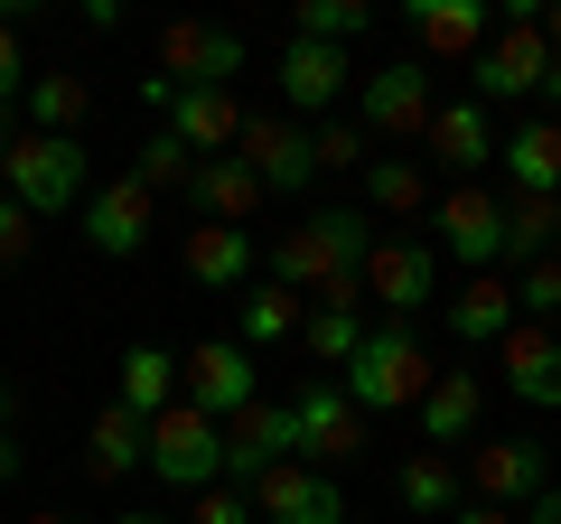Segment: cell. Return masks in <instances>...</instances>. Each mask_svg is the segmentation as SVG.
I'll return each mask as SVG.
<instances>
[{
	"label": "cell",
	"mask_w": 561,
	"mask_h": 524,
	"mask_svg": "<svg viewBox=\"0 0 561 524\" xmlns=\"http://www.w3.org/2000/svg\"><path fill=\"white\" fill-rule=\"evenodd\" d=\"M365 206H375V216H421V206H431V179L383 150V160H365Z\"/></svg>",
	"instance_id": "cell-31"
},
{
	"label": "cell",
	"mask_w": 561,
	"mask_h": 524,
	"mask_svg": "<svg viewBox=\"0 0 561 524\" xmlns=\"http://www.w3.org/2000/svg\"><path fill=\"white\" fill-rule=\"evenodd\" d=\"M542 487H552V449H542L534 431H515V441H478V449H468V497H478V505H505V515H524Z\"/></svg>",
	"instance_id": "cell-6"
},
{
	"label": "cell",
	"mask_w": 561,
	"mask_h": 524,
	"mask_svg": "<svg viewBox=\"0 0 561 524\" xmlns=\"http://www.w3.org/2000/svg\"><path fill=\"white\" fill-rule=\"evenodd\" d=\"M28 122H38V132H57V141H76V122H84V76H28Z\"/></svg>",
	"instance_id": "cell-32"
},
{
	"label": "cell",
	"mask_w": 561,
	"mask_h": 524,
	"mask_svg": "<svg viewBox=\"0 0 561 524\" xmlns=\"http://www.w3.org/2000/svg\"><path fill=\"white\" fill-rule=\"evenodd\" d=\"M140 103H150V113H160V132H179L197 160H225V150L243 141V103H234V94H179V84L140 76Z\"/></svg>",
	"instance_id": "cell-12"
},
{
	"label": "cell",
	"mask_w": 561,
	"mask_h": 524,
	"mask_svg": "<svg viewBox=\"0 0 561 524\" xmlns=\"http://www.w3.org/2000/svg\"><path fill=\"white\" fill-rule=\"evenodd\" d=\"M300 319H309V300H290V291H272V282H262V291H243L234 338H243V346H272V338H290Z\"/></svg>",
	"instance_id": "cell-33"
},
{
	"label": "cell",
	"mask_w": 561,
	"mask_h": 524,
	"mask_svg": "<svg viewBox=\"0 0 561 524\" xmlns=\"http://www.w3.org/2000/svg\"><path fill=\"white\" fill-rule=\"evenodd\" d=\"M187 524H262V515H253V497H243V487H206Z\"/></svg>",
	"instance_id": "cell-40"
},
{
	"label": "cell",
	"mask_w": 561,
	"mask_h": 524,
	"mask_svg": "<svg viewBox=\"0 0 561 524\" xmlns=\"http://www.w3.org/2000/svg\"><path fill=\"white\" fill-rule=\"evenodd\" d=\"M449 524H515V515H505V505H478V497H468V505H459Z\"/></svg>",
	"instance_id": "cell-44"
},
{
	"label": "cell",
	"mask_w": 561,
	"mask_h": 524,
	"mask_svg": "<svg viewBox=\"0 0 561 524\" xmlns=\"http://www.w3.org/2000/svg\"><path fill=\"white\" fill-rule=\"evenodd\" d=\"M561 253V197H505V262H552Z\"/></svg>",
	"instance_id": "cell-30"
},
{
	"label": "cell",
	"mask_w": 561,
	"mask_h": 524,
	"mask_svg": "<svg viewBox=\"0 0 561 524\" xmlns=\"http://www.w3.org/2000/svg\"><path fill=\"white\" fill-rule=\"evenodd\" d=\"M179 403H197L206 422H234V412H253V346L243 338H197L179 356Z\"/></svg>",
	"instance_id": "cell-5"
},
{
	"label": "cell",
	"mask_w": 561,
	"mask_h": 524,
	"mask_svg": "<svg viewBox=\"0 0 561 524\" xmlns=\"http://www.w3.org/2000/svg\"><path fill=\"white\" fill-rule=\"evenodd\" d=\"M431 375H440V365H431V346H421L402 319H383V328H365V346L346 356L337 394H346L356 412H412L421 394H431Z\"/></svg>",
	"instance_id": "cell-1"
},
{
	"label": "cell",
	"mask_w": 561,
	"mask_h": 524,
	"mask_svg": "<svg viewBox=\"0 0 561 524\" xmlns=\"http://www.w3.org/2000/svg\"><path fill=\"white\" fill-rule=\"evenodd\" d=\"M262 282H272V291H290V300L328 282V262H319V243H309V225H290V235H280L272 253H262Z\"/></svg>",
	"instance_id": "cell-34"
},
{
	"label": "cell",
	"mask_w": 561,
	"mask_h": 524,
	"mask_svg": "<svg viewBox=\"0 0 561 524\" xmlns=\"http://www.w3.org/2000/svg\"><path fill=\"white\" fill-rule=\"evenodd\" d=\"M150 76L179 84V94H225V76H243V38L234 29H206V20H169Z\"/></svg>",
	"instance_id": "cell-8"
},
{
	"label": "cell",
	"mask_w": 561,
	"mask_h": 524,
	"mask_svg": "<svg viewBox=\"0 0 561 524\" xmlns=\"http://www.w3.org/2000/svg\"><path fill=\"white\" fill-rule=\"evenodd\" d=\"M393 497L412 505L421 524H449V515H459V505H468V478H459V468L440 459V449H421V459H402V478H393Z\"/></svg>",
	"instance_id": "cell-27"
},
{
	"label": "cell",
	"mask_w": 561,
	"mask_h": 524,
	"mask_svg": "<svg viewBox=\"0 0 561 524\" xmlns=\"http://www.w3.org/2000/svg\"><path fill=\"white\" fill-rule=\"evenodd\" d=\"M113 524H187V515H160V505H131V515H113Z\"/></svg>",
	"instance_id": "cell-45"
},
{
	"label": "cell",
	"mask_w": 561,
	"mask_h": 524,
	"mask_svg": "<svg viewBox=\"0 0 561 524\" xmlns=\"http://www.w3.org/2000/svg\"><path fill=\"white\" fill-rule=\"evenodd\" d=\"M515 319H534V328L561 319V262H524L515 272Z\"/></svg>",
	"instance_id": "cell-38"
},
{
	"label": "cell",
	"mask_w": 561,
	"mask_h": 524,
	"mask_svg": "<svg viewBox=\"0 0 561 524\" xmlns=\"http://www.w3.org/2000/svg\"><path fill=\"white\" fill-rule=\"evenodd\" d=\"M290 412H300V459L328 468V478H337V459L365 449V412L337 394V375H309L300 394H290Z\"/></svg>",
	"instance_id": "cell-13"
},
{
	"label": "cell",
	"mask_w": 561,
	"mask_h": 524,
	"mask_svg": "<svg viewBox=\"0 0 561 524\" xmlns=\"http://www.w3.org/2000/svg\"><path fill=\"white\" fill-rule=\"evenodd\" d=\"M0 179H10V113H0Z\"/></svg>",
	"instance_id": "cell-50"
},
{
	"label": "cell",
	"mask_w": 561,
	"mask_h": 524,
	"mask_svg": "<svg viewBox=\"0 0 561 524\" xmlns=\"http://www.w3.org/2000/svg\"><path fill=\"white\" fill-rule=\"evenodd\" d=\"M496 160H505V197H561V122L496 132Z\"/></svg>",
	"instance_id": "cell-20"
},
{
	"label": "cell",
	"mask_w": 561,
	"mask_h": 524,
	"mask_svg": "<svg viewBox=\"0 0 561 524\" xmlns=\"http://www.w3.org/2000/svg\"><path fill=\"white\" fill-rule=\"evenodd\" d=\"M365 29H375L365 0H300V38H319V47H356Z\"/></svg>",
	"instance_id": "cell-36"
},
{
	"label": "cell",
	"mask_w": 561,
	"mask_h": 524,
	"mask_svg": "<svg viewBox=\"0 0 561 524\" xmlns=\"http://www.w3.org/2000/svg\"><path fill=\"white\" fill-rule=\"evenodd\" d=\"M10 412H20V394H10V384H0V431H10Z\"/></svg>",
	"instance_id": "cell-49"
},
{
	"label": "cell",
	"mask_w": 561,
	"mask_h": 524,
	"mask_svg": "<svg viewBox=\"0 0 561 524\" xmlns=\"http://www.w3.org/2000/svg\"><path fill=\"white\" fill-rule=\"evenodd\" d=\"M542 38H552V57H561V0H552V10H542Z\"/></svg>",
	"instance_id": "cell-48"
},
{
	"label": "cell",
	"mask_w": 561,
	"mask_h": 524,
	"mask_svg": "<svg viewBox=\"0 0 561 524\" xmlns=\"http://www.w3.org/2000/svg\"><path fill=\"white\" fill-rule=\"evenodd\" d=\"M272 197V187L253 179V169L225 150V160H197V179H187V206H197V225H253V206Z\"/></svg>",
	"instance_id": "cell-24"
},
{
	"label": "cell",
	"mask_w": 561,
	"mask_h": 524,
	"mask_svg": "<svg viewBox=\"0 0 561 524\" xmlns=\"http://www.w3.org/2000/svg\"><path fill=\"white\" fill-rule=\"evenodd\" d=\"M542 76H552V38H542L534 20H505L496 38L468 57V94L496 113V103H524V94H542Z\"/></svg>",
	"instance_id": "cell-4"
},
{
	"label": "cell",
	"mask_w": 561,
	"mask_h": 524,
	"mask_svg": "<svg viewBox=\"0 0 561 524\" xmlns=\"http://www.w3.org/2000/svg\"><path fill=\"white\" fill-rule=\"evenodd\" d=\"M28 524H84V515H28Z\"/></svg>",
	"instance_id": "cell-51"
},
{
	"label": "cell",
	"mask_w": 561,
	"mask_h": 524,
	"mask_svg": "<svg viewBox=\"0 0 561 524\" xmlns=\"http://www.w3.org/2000/svg\"><path fill=\"white\" fill-rule=\"evenodd\" d=\"M150 478L187 487V497L225 487V422H206L197 403H169L160 422H150Z\"/></svg>",
	"instance_id": "cell-3"
},
{
	"label": "cell",
	"mask_w": 561,
	"mask_h": 524,
	"mask_svg": "<svg viewBox=\"0 0 561 524\" xmlns=\"http://www.w3.org/2000/svg\"><path fill=\"white\" fill-rule=\"evenodd\" d=\"M179 262H187V282H197V291H234L243 272L262 262V243H253V225H187Z\"/></svg>",
	"instance_id": "cell-22"
},
{
	"label": "cell",
	"mask_w": 561,
	"mask_h": 524,
	"mask_svg": "<svg viewBox=\"0 0 561 524\" xmlns=\"http://www.w3.org/2000/svg\"><path fill=\"white\" fill-rule=\"evenodd\" d=\"M84 468H94V478H131V468H150V422L122 412V403H103L94 431H84Z\"/></svg>",
	"instance_id": "cell-26"
},
{
	"label": "cell",
	"mask_w": 561,
	"mask_h": 524,
	"mask_svg": "<svg viewBox=\"0 0 561 524\" xmlns=\"http://www.w3.org/2000/svg\"><path fill=\"white\" fill-rule=\"evenodd\" d=\"M0 478H20V441L10 431H0Z\"/></svg>",
	"instance_id": "cell-47"
},
{
	"label": "cell",
	"mask_w": 561,
	"mask_h": 524,
	"mask_svg": "<svg viewBox=\"0 0 561 524\" xmlns=\"http://www.w3.org/2000/svg\"><path fill=\"white\" fill-rule=\"evenodd\" d=\"M505 328H515V282L468 272V291L449 300V338H459V346H505Z\"/></svg>",
	"instance_id": "cell-25"
},
{
	"label": "cell",
	"mask_w": 561,
	"mask_h": 524,
	"mask_svg": "<svg viewBox=\"0 0 561 524\" xmlns=\"http://www.w3.org/2000/svg\"><path fill=\"white\" fill-rule=\"evenodd\" d=\"M421 449H459V441H478V412H486V384L468 375V365H440L431 375V394H421Z\"/></svg>",
	"instance_id": "cell-18"
},
{
	"label": "cell",
	"mask_w": 561,
	"mask_h": 524,
	"mask_svg": "<svg viewBox=\"0 0 561 524\" xmlns=\"http://www.w3.org/2000/svg\"><path fill=\"white\" fill-rule=\"evenodd\" d=\"M552 262H561V253H552Z\"/></svg>",
	"instance_id": "cell-52"
},
{
	"label": "cell",
	"mask_w": 561,
	"mask_h": 524,
	"mask_svg": "<svg viewBox=\"0 0 561 524\" xmlns=\"http://www.w3.org/2000/svg\"><path fill=\"white\" fill-rule=\"evenodd\" d=\"M524 524H561V487H542V497L524 505Z\"/></svg>",
	"instance_id": "cell-43"
},
{
	"label": "cell",
	"mask_w": 561,
	"mask_h": 524,
	"mask_svg": "<svg viewBox=\"0 0 561 524\" xmlns=\"http://www.w3.org/2000/svg\"><path fill=\"white\" fill-rule=\"evenodd\" d=\"M421 141H431V160L440 169H486L496 160V113H486L478 94H459V103H440V113H431V132H421Z\"/></svg>",
	"instance_id": "cell-21"
},
{
	"label": "cell",
	"mask_w": 561,
	"mask_h": 524,
	"mask_svg": "<svg viewBox=\"0 0 561 524\" xmlns=\"http://www.w3.org/2000/svg\"><path fill=\"white\" fill-rule=\"evenodd\" d=\"M150 216H160V197H150L140 179H113V187L84 197V243H94L103 262H131L140 243H150Z\"/></svg>",
	"instance_id": "cell-16"
},
{
	"label": "cell",
	"mask_w": 561,
	"mask_h": 524,
	"mask_svg": "<svg viewBox=\"0 0 561 524\" xmlns=\"http://www.w3.org/2000/svg\"><path fill=\"white\" fill-rule=\"evenodd\" d=\"M140 187H150V197H160V187H179L187 197V179H197V150L179 141V132H150V141H140V169H131Z\"/></svg>",
	"instance_id": "cell-35"
},
{
	"label": "cell",
	"mask_w": 561,
	"mask_h": 524,
	"mask_svg": "<svg viewBox=\"0 0 561 524\" xmlns=\"http://www.w3.org/2000/svg\"><path fill=\"white\" fill-rule=\"evenodd\" d=\"M20 94H28V57H20V29L0 20V113H10Z\"/></svg>",
	"instance_id": "cell-41"
},
{
	"label": "cell",
	"mask_w": 561,
	"mask_h": 524,
	"mask_svg": "<svg viewBox=\"0 0 561 524\" xmlns=\"http://www.w3.org/2000/svg\"><path fill=\"white\" fill-rule=\"evenodd\" d=\"M346 76H356L346 47H319V38H290V47H280V103H300V113H328V103L346 94Z\"/></svg>",
	"instance_id": "cell-23"
},
{
	"label": "cell",
	"mask_w": 561,
	"mask_h": 524,
	"mask_svg": "<svg viewBox=\"0 0 561 524\" xmlns=\"http://www.w3.org/2000/svg\"><path fill=\"white\" fill-rule=\"evenodd\" d=\"M28 235H38V225H28L10 197H0V272H10V262H28Z\"/></svg>",
	"instance_id": "cell-42"
},
{
	"label": "cell",
	"mask_w": 561,
	"mask_h": 524,
	"mask_svg": "<svg viewBox=\"0 0 561 524\" xmlns=\"http://www.w3.org/2000/svg\"><path fill=\"white\" fill-rule=\"evenodd\" d=\"M431 113H440V103H431V66H421V57L375 66L365 94H356V122H365V132H383V141H421Z\"/></svg>",
	"instance_id": "cell-11"
},
{
	"label": "cell",
	"mask_w": 561,
	"mask_h": 524,
	"mask_svg": "<svg viewBox=\"0 0 561 524\" xmlns=\"http://www.w3.org/2000/svg\"><path fill=\"white\" fill-rule=\"evenodd\" d=\"M0 197L20 206L28 225H47V216H84V197H94V160H84V141L28 132V141H10V179H0Z\"/></svg>",
	"instance_id": "cell-2"
},
{
	"label": "cell",
	"mask_w": 561,
	"mask_h": 524,
	"mask_svg": "<svg viewBox=\"0 0 561 524\" xmlns=\"http://www.w3.org/2000/svg\"><path fill=\"white\" fill-rule=\"evenodd\" d=\"M402 29H412L431 57H459V66H468L486 38H496V10H486V0H412Z\"/></svg>",
	"instance_id": "cell-19"
},
{
	"label": "cell",
	"mask_w": 561,
	"mask_h": 524,
	"mask_svg": "<svg viewBox=\"0 0 561 524\" xmlns=\"http://www.w3.org/2000/svg\"><path fill=\"white\" fill-rule=\"evenodd\" d=\"M505 394L534 412H561V328H534V319L505 328Z\"/></svg>",
	"instance_id": "cell-17"
},
{
	"label": "cell",
	"mask_w": 561,
	"mask_h": 524,
	"mask_svg": "<svg viewBox=\"0 0 561 524\" xmlns=\"http://www.w3.org/2000/svg\"><path fill=\"white\" fill-rule=\"evenodd\" d=\"M122 412H140V422H160L169 403H179V356L169 346H122Z\"/></svg>",
	"instance_id": "cell-28"
},
{
	"label": "cell",
	"mask_w": 561,
	"mask_h": 524,
	"mask_svg": "<svg viewBox=\"0 0 561 524\" xmlns=\"http://www.w3.org/2000/svg\"><path fill=\"white\" fill-rule=\"evenodd\" d=\"M300 459V412L290 403H253L225 422V487H243L253 497V478H272V468Z\"/></svg>",
	"instance_id": "cell-10"
},
{
	"label": "cell",
	"mask_w": 561,
	"mask_h": 524,
	"mask_svg": "<svg viewBox=\"0 0 561 524\" xmlns=\"http://www.w3.org/2000/svg\"><path fill=\"white\" fill-rule=\"evenodd\" d=\"M300 225H309V243H319L328 272H356L365 282V262H375V216H365V206H319V216H300Z\"/></svg>",
	"instance_id": "cell-29"
},
{
	"label": "cell",
	"mask_w": 561,
	"mask_h": 524,
	"mask_svg": "<svg viewBox=\"0 0 561 524\" xmlns=\"http://www.w3.org/2000/svg\"><path fill=\"white\" fill-rule=\"evenodd\" d=\"M253 515L262 524H346V487L328 478V468L290 459V468H272V478H253Z\"/></svg>",
	"instance_id": "cell-15"
},
{
	"label": "cell",
	"mask_w": 561,
	"mask_h": 524,
	"mask_svg": "<svg viewBox=\"0 0 561 524\" xmlns=\"http://www.w3.org/2000/svg\"><path fill=\"white\" fill-rule=\"evenodd\" d=\"M431 291H440V243L431 235H375V262H365V300H383L402 328L431 309Z\"/></svg>",
	"instance_id": "cell-7"
},
{
	"label": "cell",
	"mask_w": 561,
	"mask_h": 524,
	"mask_svg": "<svg viewBox=\"0 0 561 524\" xmlns=\"http://www.w3.org/2000/svg\"><path fill=\"white\" fill-rule=\"evenodd\" d=\"M309 150H319V169H365L375 150H365V122H328V132H309Z\"/></svg>",
	"instance_id": "cell-39"
},
{
	"label": "cell",
	"mask_w": 561,
	"mask_h": 524,
	"mask_svg": "<svg viewBox=\"0 0 561 524\" xmlns=\"http://www.w3.org/2000/svg\"><path fill=\"white\" fill-rule=\"evenodd\" d=\"M300 338H309V356H319V365H337V375H346V356L365 346V319H356V309H309Z\"/></svg>",
	"instance_id": "cell-37"
},
{
	"label": "cell",
	"mask_w": 561,
	"mask_h": 524,
	"mask_svg": "<svg viewBox=\"0 0 561 524\" xmlns=\"http://www.w3.org/2000/svg\"><path fill=\"white\" fill-rule=\"evenodd\" d=\"M542 103H552L542 122H561V57H552V76H542Z\"/></svg>",
	"instance_id": "cell-46"
},
{
	"label": "cell",
	"mask_w": 561,
	"mask_h": 524,
	"mask_svg": "<svg viewBox=\"0 0 561 524\" xmlns=\"http://www.w3.org/2000/svg\"><path fill=\"white\" fill-rule=\"evenodd\" d=\"M234 160L253 169L262 187H280V197H300V187L319 179V150H309V132H300V122H280V113H243Z\"/></svg>",
	"instance_id": "cell-14"
},
{
	"label": "cell",
	"mask_w": 561,
	"mask_h": 524,
	"mask_svg": "<svg viewBox=\"0 0 561 524\" xmlns=\"http://www.w3.org/2000/svg\"><path fill=\"white\" fill-rule=\"evenodd\" d=\"M431 225H440V262H468V272H496L505 262V197L496 187H449L440 206H431Z\"/></svg>",
	"instance_id": "cell-9"
}]
</instances>
